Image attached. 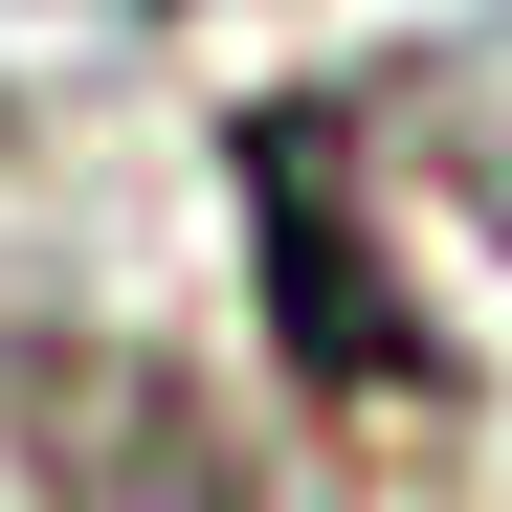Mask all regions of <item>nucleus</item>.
<instances>
[{
    "label": "nucleus",
    "mask_w": 512,
    "mask_h": 512,
    "mask_svg": "<svg viewBox=\"0 0 512 512\" xmlns=\"http://www.w3.org/2000/svg\"><path fill=\"white\" fill-rule=\"evenodd\" d=\"M245 179H268V312H290V379H312V401H357V379H423L401 290H357V223L312 201V112H268V134H245Z\"/></svg>",
    "instance_id": "1"
}]
</instances>
